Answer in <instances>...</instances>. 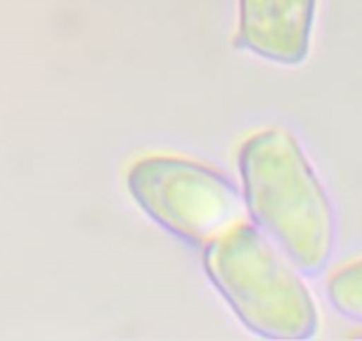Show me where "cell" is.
<instances>
[{"label":"cell","instance_id":"cell-1","mask_svg":"<svg viewBox=\"0 0 362 341\" xmlns=\"http://www.w3.org/2000/svg\"><path fill=\"white\" fill-rule=\"evenodd\" d=\"M238 169L254 226L298 272L322 274L336 247V214L298 139L283 127L254 132L240 146Z\"/></svg>","mask_w":362,"mask_h":341},{"label":"cell","instance_id":"cell-2","mask_svg":"<svg viewBox=\"0 0 362 341\" xmlns=\"http://www.w3.org/2000/svg\"><path fill=\"white\" fill-rule=\"evenodd\" d=\"M208 279L236 318L264 340H311L320 327L300 272L257 226L240 222L203 249Z\"/></svg>","mask_w":362,"mask_h":341},{"label":"cell","instance_id":"cell-3","mask_svg":"<svg viewBox=\"0 0 362 341\" xmlns=\"http://www.w3.org/2000/svg\"><path fill=\"white\" fill-rule=\"evenodd\" d=\"M127 189L153 222L204 249L245 221V201L224 173L177 155H148L127 173Z\"/></svg>","mask_w":362,"mask_h":341},{"label":"cell","instance_id":"cell-4","mask_svg":"<svg viewBox=\"0 0 362 341\" xmlns=\"http://www.w3.org/2000/svg\"><path fill=\"white\" fill-rule=\"evenodd\" d=\"M318 0H238L242 48L274 64L298 66L311 50Z\"/></svg>","mask_w":362,"mask_h":341},{"label":"cell","instance_id":"cell-5","mask_svg":"<svg viewBox=\"0 0 362 341\" xmlns=\"http://www.w3.org/2000/svg\"><path fill=\"white\" fill-rule=\"evenodd\" d=\"M327 299L341 316L362 325V256L343 263L330 274Z\"/></svg>","mask_w":362,"mask_h":341}]
</instances>
